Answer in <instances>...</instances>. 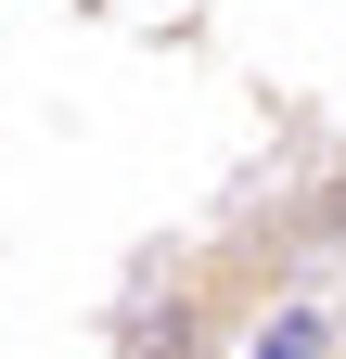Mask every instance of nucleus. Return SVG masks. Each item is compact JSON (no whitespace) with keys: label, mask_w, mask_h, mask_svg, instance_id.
Returning <instances> with one entry per match:
<instances>
[{"label":"nucleus","mask_w":346,"mask_h":359,"mask_svg":"<svg viewBox=\"0 0 346 359\" xmlns=\"http://www.w3.org/2000/svg\"><path fill=\"white\" fill-rule=\"evenodd\" d=\"M321 346H333V308H308V295H295V308H282V321L256 334L244 359H321Z\"/></svg>","instance_id":"nucleus-1"},{"label":"nucleus","mask_w":346,"mask_h":359,"mask_svg":"<svg viewBox=\"0 0 346 359\" xmlns=\"http://www.w3.org/2000/svg\"><path fill=\"white\" fill-rule=\"evenodd\" d=\"M295 231H308V244H346V167H333L321 193H308V218H295Z\"/></svg>","instance_id":"nucleus-2"}]
</instances>
